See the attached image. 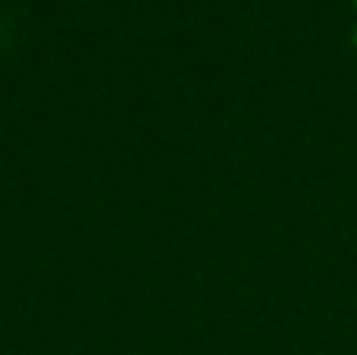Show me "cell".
I'll return each instance as SVG.
<instances>
[{
	"mask_svg": "<svg viewBox=\"0 0 357 355\" xmlns=\"http://www.w3.org/2000/svg\"><path fill=\"white\" fill-rule=\"evenodd\" d=\"M354 3H357V0H354Z\"/></svg>",
	"mask_w": 357,
	"mask_h": 355,
	"instance_id": "obj_1",
	"label": "cell"
}]
</instances>
